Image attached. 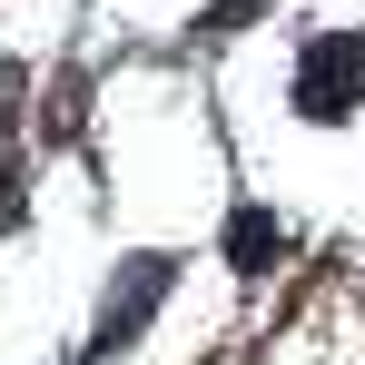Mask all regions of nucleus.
<instances>
[{"label": "nucleus", "instance_id": "obj_1", "mask_svg": "<svg viewBox=\"0 0 365 365\" xmlns=\"http://www.w3.org/2000/svg\"><path fill=\"white\" fill-rule=\"evenodd\" d=\"M356 99H365L356 40H316V50H306V69H297V109H306V119H346Z\"/></svg>", "mask_w": 365, "mask_h": 365}, {"label": "nucleus", "instance_id": "obj_2", "mask_svg": "<svg viewBox=\"0 0 365 365\" xmlns=\"http://www.w3.org/2000/svg\"><path fill=\"white\" fill-rule=\"evenodd\" d=\"M158 297H168V257H138V267H128V297H109V316H99V346H128Z\"/></svg>", "mask_w": 365, "mask_h": 365}, {"label": "nucleus", "instance_id": "obj_3", "mask_svg": "<svg viewBox=\"0 0 365 365\" xmlns=\"http://www.w3.org/2000/svg\"><path fill=\"white\" fill-rule=\"evenodd\" d=\"M267 247H277V217H267V207H237V227H227V257H237V267H257Z\"/></svg>", "mask_w": 365, "mask_h": 365}, {"label": "nucleus", "instance_id": "obj_4", "mask_svg": "<svg viewBox=\"0 0 365 365\" xmlns=\"http://www.w3.org/2000/svg\"><path fill=\"white\" fill-rule=\"evenodd\" d=\"M0 128H10V69H0Z\"/></svg>", "mask_w": 365, "mask_h": 365}]
</instances>
